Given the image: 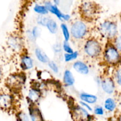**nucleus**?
<instances>
[{
  "mask_svg": "<svg viewBox=\"0 0 121 121\" xmlns=\"http://www.w3.org/2000/svg\"><path fill=\"white\" fill-rule=\"evenodd\" d=\"M84 50L87 56L91 57H96L101 53V46L98 41L91 39L86 41L84 46Z\"/></svg>",
  "mask_w": 121,
  "mask_h": 121,
  "instance_id": "obj_1",
  "label": "nucleus"
},
{
  "mask_svg": "<svg viewBox=\"0 0 121 121\" xmlns=\"http://www.w3.org/2000/svg\"><path fill=\"white\" fill-rule=\"evenodd\" d=\"M25 77L21 74H12L6 80V85L13 91H18L21 89L25 83Z\"/></svg>",
  "mask_w": 121,
  "mask_h": 121,
  "instance_id": "obj_2",
  "label": "nucleus"
},
{
  "mask_svg": "<svg viewBox=\"0 0 121 121\" xmlns=\"http://www.w3.org/2000/svg\"><path fill=\"white\" fill-rule=\"evenodd\" d=\"M100 31L105 37L112 39L117 35L118 32L117 26L115 22L112 21H105L100 25Z\"/></svg>",
  "mask_w": 121,
  "mask_h": 121,
  "instance_id": "obj_3",
  "label": "nucleus"
},
{
  "mask_svg": "<svg viewBox=\"0 0 121 121\" xmlns=\"http://www.w3.org/2000/svg\"><path fill=\"white\" fill-rule=\"evenodd\" d=\"M87 26L83 21H76L71 27V34L75 39H81L83 38L87 33Z\"/></svg>",
  "mask_w": 121,
  "mask_h": 121,
  "instance_id": "obj_4",
  "label": "nucleus"
},
{
  "mask_svg": "<svg viewBox=\"0 0 121 121\" xmlns=\"http://www.w3.org/2000/svg\"><path fill=\"white\" fill-rule=\"evenodd\" d=\"M72 117L74 121H91V116L82 106H74L72 111Z\"/></svg>",
  "mask_w": 121,
  "mask_h": 121,
  "instance_id": "obj_5",
  "label": "nucleus"
},
{
  "mask_svg": "<svg viewBox=\"0 0 121 121\" xmlns=\"http://www.w3.org/2000/svg\"><path fill=\"white\" fill-rule=\"evenodd\" d=\"M105 59L108 63L111 64H115L120 60V54L116 47L113 46H109L105 52Z\"/></svg>",
  "mask_w": 121,
  "mask_h": 121,
  "instance_id": "obj_6",
  "label": "nucleus"
},
{
  "mask_svg": "<svg viewBox=\"0 0 121 121\" xmlns=\"http://www.w3.org/2000/svg\"><path fill=\"white\" fill-rule=\"evenodd\" d=\"M44 6L48 12H50L52 14L55 15L59 20L61 21H69L70 19V15L67 14H63L61 12V11L59 9L57 6L53 4L50 1H47L45 2Z\"/></svg>",
  "mask_w": 121,
  "mask_h": 121,
  "instance_id": "obj_7",
  "label": "nucleus"
},
{
  "mask_svg": "<svg viewBox=\"0 0 121 121\" xmlns=\"http://www.w3.org/2000/svg\"><path fill=\"white\" fill-rule=\"evenodd\" d=\"M96 5L92 2H86L81 6V11L83 15L86 18H93L96 14Z\"/></svg>",
  "mask_w": 121,
  "mask_h": 121,
  "instance_id": "obj_8",
  "label": "nucleus"
},
{
  "mask_svg": "<svg viewBox=\"0 0 121 121\" xmlns=\"http://www.w3.org/2000/svg\"><path fill=\"white\" fill-rule=\"evenodd\" d=\"M13 103V97L7 93L0 94V109H8L12 106Z\"/></svg>",
  "mask_w": 121,
  "mask_h": 121,
  "instance_id": "obj_9",
  "label": "nucleus"
},
{
  "mask_svg": "<svg viewBox=\"0 0 121 121\" xmlns=\"http://www.w3.org/2000/svg\"><path fill=\"white\" fill-rule=\"evenodd\" d=\"M101 87L103 91L108 94H112L115 91V83L111 78H107L102 81Z\"/></svg>",
  "mask_w": 121,
  "mask_h": 121,
  "instance_id": "obj_10",
  "label": "nucleus"
},
{
  "mask_svg": "<svg viewBox=\"0 0 121 121\" xmlns=\"http://www.w3.org/2000/svg\"><path fill=\"white\" fill-rule=\"evenodd\" d=\"M29 113L31 121H44L41 111L34 105H31L29 108Z\"/></svg>",
  "mask_w": 121,
  "mask_h": 121,
  "instance_id": "obj_11",
  "label": "nucleus"
},
{
  "mask_svg": "<svg viewBox=\"0 0 121 121\" xmlns=\"http://www.w3.org/2000/svg\"><path fill=\"white\" fill-rule=\"evenodd\" d=\"M73 67L78 73L86 75L89 73V69L85 63L82 61H77L73 63Z\"/></svg>",
  "mask_w": 121,
  "mask_h": 121,
  "instance_id": "obj_12",
  "label": "nucleus"
},
{
  "mask_svg": "<svg viewBox=\"0 0 121 121\" xmlns=\"http://www.w3.org/2000/svg\"><path fill=\"white\" fill-rule=\"evenodd\" d=\"M41 94L40 91L37 89H31L30 90L28 95V99L32 105L36 104L40 99Z\"/></svg>",
  "mask_w": 121,
  "mask_h": 121,
  "instance_id": "obj_13",
  "label": "nucleus"
},
{
  "mask_svg": "<svg viewBox=\"0 0 121 121\" xmlns=\"http://www.w3.org/2000/svg\"><path fill=\"white\" fill-rule=\"evenodd\" d=\"M80 99L81 101L88 104H95L98 100L96 96L89 94L87 93H82L80 94Z\"/></svg>",
  "mask_w": 121,
  "mask_h": 121,
  "instance_id": "obj_14",
  "label": "nucleus"
},
{
  "mask_svg": "<svg viewBox=\"0 0 121 121\" xmlns=\"http://www.w3.org/2000/svg\"><path fill=\"white\" fill-rule=\"evenodd\" d=\"M63 81L65 85L67 86H72L75 82V79L72 73L69 70H66L64 72Z\"/></svg>",
  "mask_w": 121,
  "mask_h": 121,
  "instance_id": "obj_15",
  "label": "nucleus"
},
{
  "mask_svg": "<svg viewBox=\"0 0 121 121\" xmlns=\"http://www.w3.org/2000/svg\"><path fill=\"white\" fill-rule=\"evenodd\" d=\"M34 53L38 60L42 63H48V61H50L49 58L48 57L47 54L40 48H35Z\"/></svg>",
  "mask_w": 121,
  "mask_h": 121,
  "instance_id": "obj_16",
  "label": "nucleus"
},
{
  "mask_svg": "<svg viewBox=\"0 0 121 121\" xmlns=\"http://www.w3.org/2000/svg\"><path fill=\"white\" fill-rule=\"evenodd\" d=\"M21 66L24 70L31 69L34 66V63L31 58L28 56H24L21 59Z\"/></svg>",
  "mask_w": 121,
  "mask_h": 121,
  "instance_id": "obj_17",
  "label": "nucleus"
},
{
  "mask_svg": "<svg viewBox=\"0 0 121 121\" xmlns=\"http://www.w3.org/2000/svg\"><path fill=\"white\" fill-rule=\"evenodd\" d=\"M116 102L112 98H108L106 99L104 104V107L105 109L109 112H112L116 108Z\"/></svg>",
  "mask_w": 121,
  "mask_h": 121,
  "instance_id": "obj_18",
  "label": "nucleus"
},
{
  "mask_svg": "<svg viewBox=\"0 0 121 121\" xmlns=\"http://www.w3.org/2000/svg\"><path fill=\"white\" fill-rule=\"evenodd\" d=\"M47 29L52 34H56L58 31V26L57 22L53 19L50 18L46 25Z\"/></svg>",
  "mask_w": 121,
  "mask_h": 121,
  "instance_id": "obj_19",
  "label": "nucleus"
},
{
  "mask_svg": "<svg viewBox=\"0 0 121 121\" xmlns=\"http://www.w3.org/2000/svg\"><path fill=\"white\" fill-rule=\"evenodd\" d=\"M34 11L40 15H44L48 13V10L44 5H41L39 4H36L34 7Z\"/></svg>",
  "mask_w": 121,
  "mask_h": 121,
  "instance_id": "obj_20",
  "label": "nucleus"
},
{
  "mask_svg": "<svg viewBox=\"0 0 121 121\" xmlns=\"http://www.w3.org/2000/svg\"><path fill=\"white\" fill-rule=\"evenodd\" d=\"M79 56L78 52H73L72 53H65L64 55V58L66 62H69L73 60H76Z\"/></svg>",
  "mask_w": 121,
  "mask_h": 121,
  "instance_id": "obj_21",
  "label": "nucleus"
},
{
  "mask_svg": "<svg viewBox=\"0 0 121 121\" xmlns=\"http://www.w3.org/2000/svg\"><path fill=\"white\" fill-rule=\"evenodd\" d=\"M61 29L62 31L63 35L65 41H69L70 39V32L69 30V28L67 27V25L65 23H63L61 24Z\"/></svg>",
  "mask_w": 121,
  "mask_h": 121,
  "instance_id": "obj_22",
  "label": "nucleus"
},
{
  "mask_svg": "<svg viewBox=\"0 0 121 121\" xmlns=\"http://www.w3.org/2000/svg\"><path fill=\"white\" fill-rule=\"evenodd\" d=\"M49 19L50 18L48 17H46L45 15H40L37 18V22L40 26H46V25H47Z\"/></svg>",
  "mask_w": 121,
  "mask_h": 121,
  "instance_id": "obj_23",
  "label": "nucleus"
},
{
  "mask_svg": "<svg viewBox=\"0 0 121 121\" xmlns=\"http://www.w3.org/2000/svg\"><path fill=\"white\" fill-rule=\"evenodd\" d=\"M8 43H9V44L10 46V47L14 48V49L18 48L19 47H20V42L15 37L9 38V40H8Z\"/></svg>",
  "mask_w": 121,
  "mask_h": 121,
  "instance_id": "obj_24",
  "label": "nucleus"
},
{
  "mask_svg": "<svg viewBox=\"0 0 121 121\" xmlns=\"http://www.w3.org/2000/svg\"><path fill=\"white\" fill-rule=\"evenodd\" d=\"M48 66L49 68L52 70V72H53L55 73H59V68L56 63H55L53 61H49L48 63Z\"/></svg>",
  "mask_w": 121,
  "mask_h": 121,
  "instance_id": "obj_25",
  "label": "nucleus"
},
{
  "mask_svg": "<svg viewBox=\"0 0 121 121\" xmlns=\"http://www.w3.org/2000/svg\"><path fill=\"white\" fill-rule=\"evenodd\" d=\"M62 48L63 50L66 52V53H72L74 52L72 47H71L69 41H64L62 46Z\"/></svg>",
  "mask_w": 121,
  "mask_h": 121,
  "instance_id": "obj_26",
  "label": "nucleus"
},
{
  "mask_svg": "<svg viewBox=\"0 0 121 121\" xmlns=\"http://www.w3.org/2000/svg\"><path fill=\"white\" fill-rule=\"evenodd\" d=\"M32 35H33V38L34 39H36L37 38L39 37L40 35V33H41V31H40V29L38 27H34V28L32 29L31 31Z\"/></svg>",
  "mask_w": 121,
  "mask_h": 121,
  "instance_id": "obj_27",
  "label": "nucleus"
},
{
  "mask_svg": "<svg viewBox=\"0 0 121 121\" xmlns=\"http://www.w3.org/2000/svg\"><path fill=\"white\" fill-rule=\"evenodd\" d=\"M94 113L99 116H102L104 114V109L102 106H97L94 109Z\"/></svg>",
  "mask_w": 121,
  "mask_h": 121,
  "instance_id": "obj_28",
  "label": "nucleus"
},
{
  "mask_svg": "<svg viewBox=\"0 0 121 121\" xmlns=\"http://www.w3.org/2000/svg\"><path fill=\"white\" fill-rule=\"evenodd\" d=\"M18 118L19 121H29V118L27 115L23 112L19 113L18 115Z\"/></svg>",
  "mask_w": 121,
  "mask_h": 121,
  "instance_id": "obj_29",
  "label": "nucleus"
},
{
  "mask_svg": "<svg viewBox=\"0 0 121 121\" xmlns=\"http://www.w3.org/2000/svg\"><path fill=\"white\" fill-rule=\"evenodd\" d=\"M115 47L118 50L121 52V36H119L116 39Z\"/></svg>",
  "mask_w": 121,
  "mask_h": 121,
  "instance_id": "obj_30",
  "label": "nucleus"
},
{
  "mask_svg": "<svg viewBox=\"0 0 121 121\" xmlns=\"http://www.w3.org/2000/svg\"><path fill=\"white\" fill-rule=\"evenodd\" d=\"M116 79L118 85L121 86V68L118 69L116 74Z\"/></svg>",
  "mask_w": 121,
  "mask_h": 121,
  "instance_id": "obj_31",
  "label": "nucleus"
},
{
  "mask_svg": "<svg viewBox=\"0 0 121 121\" xmlns=\"http://www.w3.org/2000/svg\"><path fill=\"white\" fill-rule=\"evenodd\" d=\"M61 47H61L60 44H56L53 46V50L56 53H60L61 51Z\"/></svg>",
  "mask_w": 121,
  "mask_h": 121,
  "instance_id": "obj_32",
  "label": "nucleus"
},
{
  "mask_svg": "<svg viewBox=\"0 0 121 121\" xmlns=\"http://www.w3.org/2000/svg\"><path fill=\"white\" fill-rule=\"evenodd\" d=\"M80 104H81L83 108H84L85 109H86L87 111L88 110V111H92V108H91V106H90L89 104H86V103L83 102H82V101H80Z\"/></svg>",
  "mask_w": 121,
  "mask_h": 121,
  "instance_id": "obj_33",
  "label": "nucleus"
},
{
  "mask_svg": "<svg viewBox=\"0 0 121 121\" xmlns=\"http://www.w3.org/2000/svg\"><path fill=\"white\" fill-rule=\"evenodd\" d=\"M53 2H54V4L56 5H59L60 3V0H53Z\"/></svg>",
  "mask_w": 121,
  "mask_h": 121,
  "instance_id": "obj_34",
  "label": "nucleus"
},
{
  "mask_svg": "<svg viewBox=\"0 0 121 121\" xmlns=\"http://www.w3.org/2000/svg\"><path fill=\"white\" fill-rule=\"evenodd\" d=\"M2 70H1V67H0V81H1V79H2Z\"/></svg>",
  "mask_w": 121,
  "mask_h": 121,
  "instance_id": "obj_35",
  "label": "nucleus"
},
{
  "mask_svg": "<svg viewBox=\"0 0 121 121\" xmlns=\"http://www.w3.org/2000/svg\"><path fill=\"white\" fill-rule=\"evenodd\" d=\"M121 121V116L120 117H119V121Z\"/></svg>",
  "mask_w": 121,
  "mask_h": 121,
  "instance_id": "obj_36",
  "label": "nucleus"
}]
</instances>
